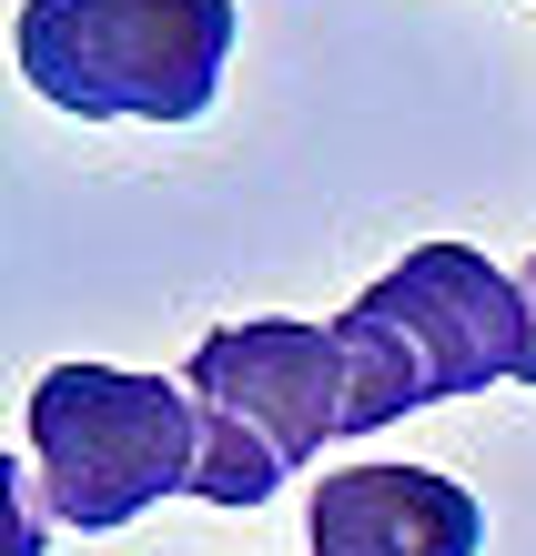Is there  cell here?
Listing matches in <instances>:
<instances>
[{"mask_svg":"<svg viewBox=\"0 0 536 556\" xmlns=\"http://www.w3.org/2000/svg\"><path fill=\"white\" fill-rule=\"evenodd\" d=\"M183 384L203 405L192 496H213V506H263L294 466H314L334 435H354V365L334 324H294V314L213 324L192 344Z\"/></svg>","mask_w":536,"mask_h":556,"instance_id":"1","label":"cell"},{"mask_svg":"<svg viewBox=\"0 0 536 556\" xmlns=\"http://www.w3.org/2000/svg\"><path fill=\"white\" fill-rule=\"evenodd\" d=\"M203 476V405L173 375L122 365H51L30 384V485L61 527L102 536L162 496H192Z\"/></svg>","mask_w":536,"mask_h":556,"instance_id":"2","label":"cell"},{"mask_svg":"<svg viewBox=\"0 0 536 556\" xmlns=\"http://www.w3.org/2000/svg\"><path fill=\"white\" fill-rule=\"evenodd\" d=\"M21 81L82 122H192L233 61V0H21Z\"/></svg>","mask_w":536,"mask_h":556,"instance_id":"3","label":"cell"},{"mask_svg":"<svg viewBox=\"0 0 536 556\" xmlns=\"http://www.w3.org/2000/svg\"><path fill=\"white\" fill-rule=\"evenodd\" d=\"M354 324L406 354V375L425 384V405L446 395H486V384H526V354H536V304H526V274L486 264L476 243H415L385 283L354 293Z\"/></svg>","mask_w":536,"mask_h":556,"instance_id":"4","label":"cell"},{"mask_svg":"<svg viewBox=\"0 0 536 556\" xmlns=\"http://www.w3.org/2000/svg\"><path fill=\"white\" fill-rule=\"evenodd\" d=\"M304 527L314 556H476L486 506L435 466H334Z\"/></svg>","mask_w":536,"mask_h":556,"instance_id":"5","label":"cell"},{"mask_svg":"<svg viewBox=\"0 0 536 556\" xmlns=\"http://www.w3.org/2000/svg\"><path fill=\"white\" fill-rule=\"evenodd\" d=\"M526 304H536V264H526ZM526 384H536V354H526Z\"/></svg>","mask_w":536,"mask_h":556,"instance_id":"6","label":"cell"}]
</instances>
